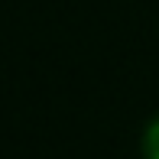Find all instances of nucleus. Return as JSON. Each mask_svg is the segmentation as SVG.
Listing matches in <instances>:
<instances>
[{
    "mask_svg": "<svg viewBox=\"0 0 159 159\" xmlns=\"http://www.w3.org/2000/svg\"><path fill=\"white\" fill-rule=\"evenodd\" d=\"M140 153H143V159H159V114H153L146 120V127H143Z\"/></svg>",
    "mask_w": 159,
    "mask_h": 159,
    "instance_id": "obj_1",
    "label": "nucleus"
}]
</instances>
